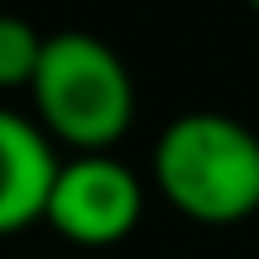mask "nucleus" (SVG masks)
I'll list each match as a JSON object with an SVG mask.
<instances>
[{
    "instance_id": "f257e3e1",
    "label": "nucleus",
    "mask_w": 259,
    "mask_h": 259,
    "mask_svg": "<svg viewBox=\"0 0 259 259\" xmlns=\"http://www.w3.org/2000/svg\"><path fill=\"white\" fill-rule=\"evenodd\" d=\"M154 178L187 221L235 226L259 211V135L235 115L187 111L158 135Z\"/></svg>"
},
{
    "instance_id": "20e7f679",
    "label": "nucleus",
    "mask_w": 259,
    "mask_h": 259,
    "mask_svg": "<svg viewBox=\"0 0 259 259\" xmlns=\"http://www.w3.org/2000/svg\"><path fill=\"white\" fill-rule=\"evenodd\" d=\"M58 168L63 163L44 125L0 106V235L44 221Z\"/></svg>"
},
{
    "instance_id": "423d86ee",
    "label": "nucleus",
    "mask_w": 259,
    "mask_h": 259,
    "mask_svg": "<svg viewBox=\"0 0 259 259\" xmlns=\"http://www.w3.org/2000/svg\"><path fill=\"white\" fill-rule=\"evenodd\" d=\"M250 10H254V15H259V0H250Z\"/></svg>"
},
{
    "instance_id": "39448f33",
    "label": "nucleus",
    "mask_w": 259,
    "mask_h": 259,
    "mask_svg": "<svg viewBox=\"0 0 259 259\" xmlns=\"http://www.w3.org/2000/svg\"><path fill=\"white\" fill-rule=\"evenodd\" d=\"M44 58V34L19 15H0V92L29 87Z\"/></svg>"
},
{
    "instance_id": "f03ea898",
    "label": "nucleus",
    "mask_w": 259,
    "mask_h": 259,
    "mask_svg": "<svg viewBox=\"0 0 259 259\" xmlns=\"http://www.w3.org/2000/svg\"><path fill=\"white\" fill-rule=\"evenodd\" d=\"M38 125L77 154H106L135 120V82L111 44L82 29L44 38V58L29 82Z\"/></svg>"
},
{
    "instance_id": "7ed1b4c3",
    "label": "nucleus",
    "mask_w": 259,
    "mask_h": 259,
    "mask_svg": "<svg viewBox=\"0 0 259 259\" xmlns=\"http://www.w3.org/2000/svg\"><path fill=\"white\" fill-rule=\"evenodd\" d=\"M139 211H144L139 178L120 158L77 154L72 163L58 168L44 221L82 250H106V245H120L139 226Z\"/></svg>"
}]
</instances>
